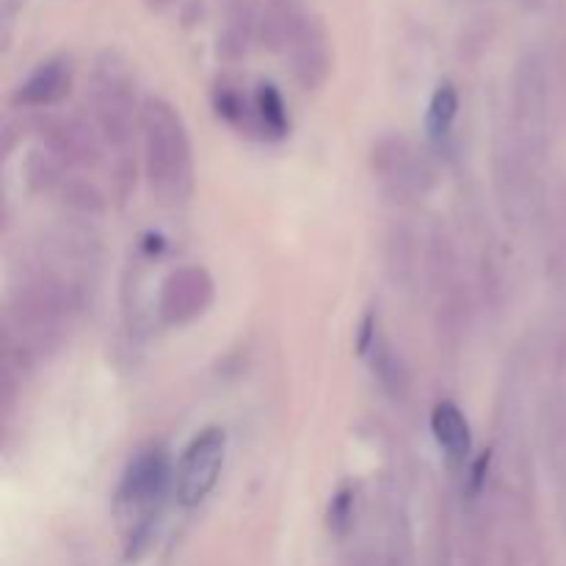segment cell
Wrapping results in <instances>:
<instances>
[{
    "instance_id": "cell-1",
    "label": "cell",
    "mask_w": 566,
    "mask_h": 566,
    "mask_svg": "<svg viewBox=\"0 0 566 566\" xmlns=\"http://www.w3.org/2000/svg\"><path fill=\"white\" fill-rule=\"evenodd\" d=\"M142 136L153 191L164 202H182L193 188V160L180 114L164 99H149L142 108Z\"/></svg>"
},
{
    "instance_id": "cell-2",
    "label": "cell",
    "mask_w": 566,
    "mask_h": 566,
    "mask_svg": "<svg viewBox=\"0 0 566 566\" xmlns=\"http://www.w3.org/2000/svg\"><path fill=\"white\" fill-rule=\"evenodd\" d=\"M227 457V434L221 429L199 431L186 448L177 473V501L182 506H199L213 492Z\"/></svg>"
},
{
    "instance_id": "cell-3",
    "label": "cell",
    "mask_w": 566,
    "mask_h": 566,
    "mask_svg": "<svg viewBox=\"0 0 566 566\" xmlns=\"http://www.w3.org/2000/svg\"><path fill=\"white\" fill-rule=\"evenodd\" d=\"M94 105L105 136L114 144L130 142L133 136V94L130 81L116 61H105L94 75Z\"/></svg>"
},
{
    "instance_id": "cell-4",
    "label": "cell",
    "mask_w": 566,
    "mask_h": 566,
    "mask_svg": "<svg viewBox=\"0 0 566 566\" xmlns=\"http://www.w3.org/2000/svg\"><path fill=\"white\" fill-rule=\"evenodd\" d=\"M213 302V280L197 265L175 271L160 291V315L166 324H188Z\"/></svg>"
},
{
    "instance_id": "cell-5",
    "label": "cell",
    "mask_w": 566,
    "mask_h": 566,
    "mask_svg": "<svg viewBox=\"0 0 566 566\" xmlns=\"http://www.w3.org/2000/svg\"><path fill=\"white\" fill-rule=\"evenodd\" d=\"M166 486H169V462H166L164 453H142L127 468L125 481H122V501L127 506L147 509L164 497Z\"/></svg>"
},
{
    "instance_id": "cell-6",
    "label": "cell",
    "mask_w": 566,
    "mask_h": 566,
    "mask_svg": "<svg viewBox=\"0 0 566 566\" xmlns=\"http://www.w3.org/2000/svg\"><path fill=\"white\" fill-rule=\"evenodd\" d=\"M293 64H296V75L302 77L304 86H315L321 77L326 75L329 66V53H326V39L315 22L304 20L298 31L293 33Z\"/></svg>"
},
{
    "instance_id": "cell-7",
    "label": "cell",
    "mask_w": 566,
    "mask_h": 566,
    "mask_svg": "<svg viewBox=\"0 0 566 566\" xmlns=\"http://www.w3.org/2000/svg\"><path fill=\"white\" fill-rule=\"evenodd\" d=\"M70 92V66L64 61L53 59L44 61L42 66L28 75V81L22 83L20 92H17V99L22 105H53L59 103L64 94Z\"/></svg>"
},
{
    "instance_id": "cell-8",
    "label": "cell",
    "mask_w": 566,
    "mask_h": 566,
    "mask_svg": "<svg viewBox=\"0 0 566 566\" xmlns=\"http://www.w3.org/2000/svg\"><path fill=\"white\" fill-rule=\"evenodd\" d=\"M431 431H434V440L440 442V448L448 457L468 459L470 446H473V434H470L468 418H464V412L457 403H437L434 412H431Z\"/></svg>"
},
{
    "instance_id": "cell-9",
    "label": "cell",
    "mask_w": 566,
    "mask_h": 566,
    "mask_svg": "<svg viewBox=\"0 0 566 566\" xmlns=\"http://www.w3.org/2000/svg\"><path fill=\"white\" fill-rule=\"evenodd\" d=\"M459 114V97L457 92H453V86H440L434 92V97H431V105H429V116H426V127H429V133L434 138H442L451 133L453 127V119H457Z\"/></svg>"
},
{
    "instance_id": "cell-10",
    "label": "cell",
    "mask_w": 566,
    "mask_h": 566,
    "mask_svg": "<svg viewBox=\"0 0 566 566\" xmlns=\"http://www.w3.org/2000/svg\"><path fill=\"white\" fill-rule=\"evenodd\" d=\"M258 116L260 125L271 133V136H282L287 130V111L282 103L280 92L271 83H263L258 88Z\"/></svg>"
},
{
    "instance_id": "cell-11",
    "label": "cell",
    "mask_w": 566,
    "mask_h": 566,
    "mask_svg": "<svg viewBox=\"0 0 566 566\" xmlns=\"http://www.w3.org/2000/svg\"><path fill=\"white\" fill-rule=\"evenodd\" d=\"M352 514H354V495L352 490H340L337 492L335 501L329 503V528L332 534L343 536L352 525Z\"/></svg>"
}]
</instances>
